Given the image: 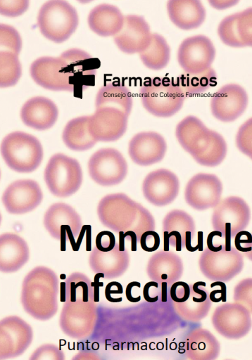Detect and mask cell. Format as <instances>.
Masks as SVG:
<instances>
[{"mask_svg": "<svg viewBox=\"0 0 252 360\" xmlns=\"http://www.w3.org/2000/svg\"><path fill=\"white\" fill-rule=\"evenodd\" d=\"M64 302L59 326L68 337L82 340L89 336L97 319L94 288L90 279L84 274L75 272L66 279Z\"/></svg>", "mask_w": 252, "mask_h": 360, "instance_id": "cell-1", "label": "cell"}, {"mask_svg": "<svg viewBox=\"0 0 252 360\" xmlns=\"http://www.w3.org/2000/svg\"><path fill=\"white\" fill-rule=\"evenodd\" d=\"M97 214L101 224L115 232L134 231L138 242L144 232L155 229V220L150 212L124 193L102 198Z\"/></svg>", "mask_w": 252, "mask_h": 360, "instance_id": "cell-2", "label": "cell"}, {"mask_svg": "<svg viewBox=\"0 0 252 360\" xmlns=\"http://www.w3.org/2000/svg\"><path fill=\"white\" fill-rule=\"evenodd\" d=\"M175 135L184 150L203 166H218L226 156L227 147L225 139L208 129L195 116L189 115L181 120L176 127Z\"/></svg>", "mask_w": 252, "mask_h": 360, "instance_id": "cell-3", "label": "cell"}, {"mask_svg": "<svg viewBox=\"0 0 252 360\" xmlns=\"http://www.w3.org/2000/svg\"><path fill=\"white\" fill-rule=\"evenodd\" d=\"M58 278L46 266H37L24 278L20 301L24 310L35 319L46 321L58 311Z\"/></svg>", "mask_w": 252, "mask_h": 360, "instance_id": "cell-4", "label": "cell"}, {"mask_svg": "<svg viewBox=\"0 0 252 360\" xmlns=\"http://www.w3.org/2000/svg\"><path fill=\"white\" fill-rule=\"evenodd\" d=\"M139 95L144 108L159 117L174 115L182 108L185 98L177 81L168 77H154L145 81Z\"/></svg>", "mask_w": 252, "mask_h": 360, "instance_id": "cell-5", "label": "cell"}, {"mask_svg": "<svg viewBox=\"0 0 252 360\" xmlns=\"http://www.w3.org/2000/svg\"><path fill=\"white\" fill-rule=\"evenodd\" d=\"M1 153L8 167L20 173L34 171L43 159L39 141L23 131H13L5 136L1 141Z\"/></svg>", "mask_w": 252, "mask_h": 360, "instance_id": "cell-6", "label": "cell"}, {"mask_svg": "<svg viewBox=\"0 0 252 360\" xmlns=\"http://www.w3.org/2000/svg\"><path fill=\"white\" fill-rule=\"evenodd\" d=\"M79 24L76 9L68 2L61 0L49 1L40 8L37 25L47 39L62 43L75 32Z\"/></svg>", "mask_w": 252, "mask_h": 360, "instance_id": "cell-7", "label": "cell"}, {"mask_svg": "<svg viewBox=\"0 0 252 360\" xmlns=\"http://www.w3.org/2000/svg\"><path fill=\"white\" fill-rule=\"evenodd\" d=\"M44 180L55 196L65 198L77 192L82 182L79 162L63 153L52 155L44 170Z\"/></svg>", "mask_w": 252, "mask_h": 360, "instance_id": "cell-8", "label": "cell"}, {"mask_svg": "<svg viewBox=\"0 0 252 360\" xmlns=\"http://www.w3.org/2000/svg\"><path fill=\"white\" fill-rule=\"evenodd\" d=\"M251 210L246 201L238 196H229L219 202L212 214L214 230L220 231L225 240V246L230 248L231 238L248 225Z\"/></svg>", "mask_w": 252, "mask_h": 360, "instance_id": "cell-9", "label": "cell"}, {"mask_svg": "<svg viewBox=\"0 0 252 360\" xmlns=\"http://www.w3.org/2000/svg\"><path fill=\"white\" fill-rule=\"evenodd\" d=\"M30 72L32 79L44 89L71 92L80 89L66 61L61 56L36 59L30 65Z\"/></svg>", "mask_w": 252, "mask_h": 360, "instance_id": "cell-10", "label": "cell"}, {"mask_svg": "<svg viewBox=\"0 0 252 360\" xmlns=\"http://www.w3.org/2000/svg\"><path fill=\"white\" fill-rule=\"evenodd\" d=\"M199 266L205 277L212 281L228 282L244 267V256L235 247L225 245L218 252L206 248L201 253Z\"/></svg>", "mask_w": 252, "mask_h": 360, "instance_id": "cell-11", "label": "cell"}, {"mask_svg": "<svg viewBox=\"0 0 252 360\" xmlns=\"http://www.w3.org/2000/svg\"><path fill=\"white\" fill-rule=\"evenodd\" d=\"M44 225L49 234L61 242V250L65 251L66 240L73 249L82 229V220L77 212L68 204L56 202L46 211Z\"/></svg>", "mask_w": 252, "mask_h": 360, "instance_id": "cell-12", "label": "cell"}, {"mask_svg": "<svg viewBox=\"0 0 252 360\" xmlns=\"http://www.w3.org/2000/svg\"><path fill=\"white\" fill-rule=\"evenodd\" d=\"M90 177L103 186L120 184L127 174V163L116 149L107 148L96 151L88 161Z\"/></svg>", "mask_w": 252, "mask_h": 360, "instance_id": "cell-13", "label": "cell"}, {"mask_svg": "<svg viewBox=\"0 0 252 360\" xmlns=\"http://www.w3.org/2000/svg\"><path fill=\"white\" fill-rule=\"evenodd\" d=\"M215 56V49L211 40L204 35H196L180 44L177 60L186 73H199L210 68Z\"/></svg>", "mask_w": 252, "mask_h": 360, "instance_id": "cell-14", "label": "cell"}, {"mask_svg": "<svg viewBox=\"0 0 252 360\" xmlns=\"http://www.w3.org/2000/svg\"><path fill=\"white\" fill-rule=\"evenodd\" d=\"M33 339L31 326L16 316L5 317L0 322V359L17 357L24 353Z\"/></svg>", "mask_w": 252, "mask_h": 360, "instance_id": "cell-15", "label": "cell"}, {"mask_svg": "<svg viewBox=\"0 0 252 360\" xmlns=\"http://www.w3.org/2000/svg\"><path fill=\"white\" fill-rule=\"evenodd\" d=\"M216 331L228 339H239L248 334L252 326L251 313L238 303H225L217 307L212 315Z\"/></svg>", "mask_w": 252, "mask_h": 360, "instance_id": "cell-16", "label": "cell"}, {"mask_svg": "<svg viewBox=\"0 0 252 360\" xmlns=\"http://www.w3.org/2000/svg\"><path fill=\"white\" fill-rule=\"evenodd\" d=\"M222 193V184L216 175L199 173L187 182L184 198L190 207L202 211L215 207L220 202Z\"/></svg>", "mask_w": 252, "mask_h": 360, "instance_id": "cell-17", "label": "cell"}, {"mask_svg": "<svg viewBox=\"0 0 252 360\" xmlns=\"http://www.w3.org/2000/svg\"><path fill=\"white\" fill-rule=\"evenodd\" d=\"M127 120L128 115L118 108H96L95 112L89 118V130L97 141H115L125 133Z\"/></svg>", "mask_w": 252, "mask_h": 360, "instance_id": "cell-18", "label": "cell"}, {"mask_svg": "<svg viewBox=\"0 0 252 360\" xmlns=\"http://www.w3.org/2000/svg\"><path fill=\"white\" fill-rule=\"evenodd\" d=\"M43 193L38 183L32 179L16 180L8 185L1 200L8 212L21 214L35 209L41 203Z\"/></svg>", "mask_w": 252, "mask_h": 360, "instance_id": "cell-19", "label": "cell"}, {"mask_svg": "<svg viewBox=\"0 0 252 360\" xmlns=\"http://www.w3.org/2000/svg\"><path fill=\"white\" fill-rule=\"evenodd\" d=\"M248 95L245 89L235 84H229L218 89L210 98L213 115L224 122H233L246 109Z\"/></svg>", "mask_w": 252, "mask_h": 360, "instance_id": "cell-20", "label": "cell"}, {"mask_svg": "<svg viewBox=\"0 0 252 360\" xmlns=\"http://www.w3.org/2000/svg\"><path fill=\"white\" fill-rule=\"evenodd\" d=\"M179 191L178 177L167 169L149 173L142 183L144 198L155 206L168 205L175 200Z\"/></svg>", "mask_w": 252, "mask_h": 360, "instance_id": "cell-21", "label": "cell"}, {"mask_svg": "<svg viewBox=\"0 0 252 360\" xmlns=\"http://www.w3.org/2000/svg\"><path fill=\"white\" fill-rule=\"evenodd\" d=\"M151 36L149 25L142 16L127 15L120 31L114 36V41L125 53H141L149 46Z\"/></svg>", "mask_w": 252, "mask_h": 360, "instance_id": "cell-22", "label": "cell"}, {"mask_svg": "<svg viewBox=\"0 0 252 360\" xmlns=\"http://www.w3.org/2000/svg\"><path fill=\"white\" fill-rule=\"evenodd\" d=\"M167 150L165 139L155 131H142L129 143L128 153L137 165L149 166L161 161Z\"/></svg>", "mask_w": 252, "mask_h": 360, "instance_id": "cell-23", "label": "cell"}, {"mask_svg": "<svg viewBox=\"0 0 252 360\" xmlns=\"http://www.w3.org/2000/svg\"><path fill=\"white\" fill-rule=\"evenodd\" d=\"M218 33L221 41L232 47H252V7L225 17Z\"/></svg>", "mask_w": 252, "mask_h": 360, "instance_id": "cell-24", "label": "cell"}, {"mask_svg": "<svg viewBox=\"0 0 252 360\" xmlns=\"http://www.w3.org/2000/svg\"><path fill=\"white\" fill-rule=\"evenodd\" d=\"M58 110L49 98L35 96L27 100L20 110V118L27 127L37 130L51 128L56 122Z\"/></svg>", "mask_w": 252, "mask_h": 360, "instance_id": "cell-25", "label": "cell"}, {"mask_svg": "<svg viewBox=\"0 0 252 360\" xmlns=\"http://www.w3.org/2000/svg\"><path fill=\"white\" fill-rule=\"evenodd\" d=\"M146 273L151 281L171 286L182 276L183 262L173 252L160 250L149 258Z\"/></svg>", "mask_w": 252, "mask_h": 360, "instance_id": "cell-26", "label": "cell"}, {"mask_svg": "<svg viewBox=\"0 0 252 360\" xmlns=\"http://www.w3.org/2000/svg\"><path fill=\"white\" fill-rule=\"evenodd\" d=\"M164 251L169 250V245L177 251L185 247L187 232L195 233V223L188 213L183 210H174L169 212L163 221Z\"/></svg>", "mask_w": 252, "mask_h": 360, "instance_id": "cell-27", "label": "cell"}, {"mask_svg": "<svg viewBox=\"0 0 252 360\" xmlns=\"http://www.w3.org/2000/svg\"><path fill=\"white\" fill-rule=\"evenodd\" d=\"M90 268L95 273H101L108 279L122 276L130 264L127 250L120 251L118 243L108 252H101L94 247L89 257Z\"/></svg>", "mask_w": 252, "mask_h": 360, "instance_id": "cell-28", "label": "cell"}, {"mask_svg": "<svg viewBox=\"0 0 252 360\" xmlns=\"http://www.w3.org/2000/svg\"><path fill=\"white\" fill-rule=\"evenodd\" d=\"M29 248L20 236L2 233L0 236V269L5 273L15 272L29 259Z\"/></svg>", "mask_w": 252, "mask_h": 360, "instance_id": "cell-29", "label": "cell"}, {"mask_svg": "<svg viewBox=\"0 0 252 360\" xmlns=\"http://www.w3.org/2000/svg\"><path fill=\"white\" fill-rule=\"evenodd\" d=\"M167 10L170 20L182 30L196 29L206 18V9L198 0L169 1Z\"/></svg>", "mask_w": 252, "mask_h": 360, "instance_id": "cell-30", "label": "cell"}, {"mask_svg": "<svg viewBox=\"0 0 252 360\" xmlns=\"http://www.w3.org/2000/svg\"><path fill=\"white\" fill-rule=\"evenodd\" d=\"M61 56L66 61L80 89H84L93 84L99 67L98 59L79 49L67 50Z\"/></svg>", "mask_w": 252, "mask_h": 360, "instance_id": "cell-31", "label": "cell"}, {"mask_svg": "<svg viewBox=\"0 0 252 360\" xmlns=\"http://www.w3.org/2000/svg\"><path fill=\"white\" fill-rule=\"evenodd\" d=\"M124 20L125 16L120 9L107 4L95 6L87 18L89 28L101 37L116 35L120 31Z\"/></svg>", "mask_w": 252, "mask_h": 360, "instance_id": "cell-32", "label": "cell"}, {"mask_svg": "<svg viewBox=\"0 0 252 360\" xmlns=\"http://www.w3.org/2000/svg\"><path fill=\"white\" fill-rule=\"evenodd\" d=\"M190 287L189 298L182 303L174 302V307L183 319L199 321L208 315L211 307L209 291L205 288L206 283L203 281L190 284Z\"/></svg>", "mask_w": 252, "mask_h": 360, "instance_id": "cell-33", "label": "cell"}, {"mask_svg": "<svg viewBox=\"0 0 252 360\" xmlns=\"http://www.w3.org/2000/svg\"><path fill=\"white\" fill-rule=\"evenodd\" d=\"M220 349L216 338L204 328L191 330L186 339L185 354L189 360H215Z\"/></svg>", "mask_w": 252, "mask_h": 360, "instance_id": "cell-34", "label": "cell"}, {"mask_svg": "<svg viewBox=\"0 0 252 360\" xmlns=\"http://www.w3.org/2000/svg\"><path fill=\"white\" fill-rule=\"evenodd\" d=\"M89 116H81L70 120L65 126L62 139L65 146L73 150L84 151L92 148L97 141L89 132Z\"/></svg>", "mask_w": 252, "mask_h": 360, "instance_id": "cell-35", "label": "cell"}, {"mask_svg": "<svg viewBox=\"0 0 252 360\" xmlns=\"http://www.w3.org/2000/svg\"><path fill=\"white\" fill-rule=\"evenodd\" d=\"M96 108L111 107L118 108L128 116L132 108V97L130 90L118 83L108 84L101 87L95 99Z\"/></svg>", "mask_w": 252, "mask_h": 360, "instance_id": "cell-36", "label": "cell"}, {"mask_svg": "<svg viewBox=\"0 0 252 360\" xmlns=\"http://www.w3.org/2000/svg\"><path fill=\"white\" fill-rule=\"evenodd\" d=\"M140 59L146 67L159 70L166 67L170 57V49L166 40L158 34H152L149 46L141 53Z\"/></svg>", "mask_w": 252, "mask_h": 360, "instance_id": "cell-37", "label": "cell"}, {"mask_svg": "<svg viewBox=\"0 0 252 360\" xmlns=\"http://www.w3.org/2000/svg\"><path fill=\"white\" fill-rule=\"evenodd\" d=\"M217 75L213 68L199 73H185L176 80L185 97L206 92L216 84Z\"/></svg>", "mask_w": 252, "mask_h": 360, "instance_id": "cell-38", "label": "cell"}, {"mask_svg": "<svg viewBox=\"0 0 252 360\" xmlns=\"http://www.w3.org/2000/svg\"><path fill=\"white\" fill-rule=\"evenodd\" d=\"M22 74L18 55L6 51H0V83L1 87L14 86Z\"/></svg>", "mask_w": 252, "mask_h": 360, "instance_id": "cell-39", "label": "cell"}, {"mask_svg": "<svg viewBox=\"0 0 252 360\" xmlns=\"http://www.w3.org/2000/svg\"><path fill=\"white\" fill-rule=\"evenodd\" d=\"M0 32L1 51H10L18 56L22 40L18 31L12 26L1 23Z\"/></svg>", "mask_w": 252, "mask_h": 360, "instance_id": "cell-40", "label": "cell"}, {"mask_svg": "<svg viewBox=\"0 0 252 360\" xmlns=\"http://www.w3.org/2000/svg\"><path fill=\"white\" fill-rule=\"evenodd\" d=\"M237 148L252 160V117L242 124L236 136Z\"/></svg>", "mask_w": 252, "mask_h": 360, "instance_id": "cell-41", "label": "cell"}, {"mask_svg": "<svg viewBox=\"0 0 252 360\" xmlns=\"http://www.w3.org/2000/svg\"><path fill=\"white\" fill-rule=\"evenodd\" d=\"M233 299L252 313V278H244L236 285Z\"/></svg>", "mask_w": 252, "mask_h": 360, "instance_id": "cell-42", "label": "cell"}, {"mask_svg": "<svg viewBox=\"0 0 252 360\" xmlns=\"http://www.w3.org/2000/svg\"><path fill=\"white\" fill-rule=\"evenodd\" d=\"M29 360H65V354L56 345L44 344L33 352Z\"/></svg>", "mask_w": 252, "mask_h": 360, "instance_id": "cell-43", "label": "cell"}, {"mask_svg": "<svg viewBox=\"0 0 252 360\" xmlns=\"http://www.w3.org/2000/svg\"><path fill=\"white\" fill-rule=\"evenodd\" d=\"M167 287L165 283L160 284L153 281L146 283L143 288L144 300L149 302H156L160 298L162 301H165Z\"/></svg>", "mask_w": 252, "mask_h": 360, "instance_id": "cell-44", "label": "cell"}, {"mask_svg": "<svg viewBox=\"0 0 252 360\" xmlns=\"http://www.w3.org/2000/svg\"><path fill=\"white\" fill-rule=\"evenodd\" d=\"M28 1H0L1 13L8 17H16L26 11Z\"/></svg>", "mask_w": 252, "mask_h": 360, "instance_id": "cell-45", "label": "cell"}, {"mask_svg": "<svg viewBox=\"0 0 252 360\" xmlns=\"http://www.w3.org/2000/svg\"><path fill=\"white\" fill-rule=\"evenodd\" d=\"M191 293L190 284L184 281H177L170 288V296L173 302L182 303L189 297Z\"/></svg>", "mask_w": 252, "mask_h": 360, "instance_id": "cell-46", "label": "cell"}, {"mask_svg": "<svg viewBox=\"0 0 252 360\" xmlns=\"http://www.w3.org/2000/svg\"><path fill=\"white\" fill-rule=\"evenodd\" d=\"M96 248L101 252L112 250L115 245V238L113 233L109 231L99 232L95 240Z\"/></svg>", "mask_w": 252, "mask_h": 360, "instance_id": "cell-47", "label": "cell"}, {"mask_svg": "<svg viewBox=\"0 0 252 360\" xmlns=\"http://www.w3.org/2000/svg\"><path fill=\"white\" fill-rule=\"evenodd\" d=\"M139 243L144 251L153 252L159 248V235L154 231H147L141 235Z\"/></svg>", "mask_w": 252, "mask_h": 360, "instance_id": "cell-48", "label": "cell"}, {"mask_svg": "<svg viewBox=\"0 0 252 360\" xmlns=\"http://www.w3.org/2000/svg\"><path fill=\"white\" fill-rule=\"evenodd\" d=\"M252 233L246 231L239 232L234 238L236 249L244 254L251 250Z\"/></svg>", "mask_w": 252, "mask_h": 360, "instance_id": "cell-49", "label": "cell"}, {"mask_svg": "<svg viewBox=\"0 0 252 360\" xmlns=\"http://www.w3.org/2000/svg\"><path fill=\"white\" fill-rule=\"evenodd\" d=\"M210 288H215L210 292H209L211 302H219L226 300V285L224 282L214 281L210 284Z\"/></svg>", "mask_w": 252, "mask_h": 360, "instance_id": "cell-50", "label": "cell"}, {"mask_svg": "<svg viewBox=\"0 0 252 360\" xmlns=\"http://www.w3.org/2000/svg\"><path fill=\"white\" fill-rule=\"evenodd\" d=\"M118 233H119L118 245H119V249L120 251H124L126 250L125 248V242L127 238H129V239L130 240L131 250L132 251L137 250V243L138 242V238H137V234L134 231H129L127 232L120 231Z\"/></svg>", "mask_w": 252, "mask_h": 360, "instance_id": "cell-51", "label": "cell"}, {"mask_svg": "<svg viewBox=\"0 0 252 360\" xmlns=\"http://www.w3.org/2000/svg\"><path fill=\"white\" fill-rule=\"evenodd\" d=\"M222 237V234L218 231H211L207 237V248L213 252H218L221 250L225 245L219 246L218 241L219 238Z\"/></svg>", "mask_w": 252, "mask_h": 360, "instance_id": "cell-52", "label": "cell"}, {"mask_svg": "<svg viewBox=\"0 0 252 360\" xmlns=\"http://www.w3.org/2000/svg\"><path fill=\"white\" fill-rule=\"evenodd\" d=\"M123 288L122 285L117 281H112L107 284L105 288V297L106 300L112 302V295L122 294Z\"/></svg>", "mask_w": 252, "mask_h": 360, "instance_id": "cell-53", "label": "cell"}, {"mask_svg": "<svg viewBox=\"0 0 252 360\" xmlns=\"http://www.w3.org/2000/svg\"><path fill=\"white\" fill-rule=\"evenodd\" d=\"M136 287H141V283L137 281H132L127 284L125 290V295L128 301L131 302H137L141 300V295L133 291Z\"/></svg>", "mask_w": 252, "mask_h": 360, "instance_id": "cell-54", "label": "cell"}, {"mask_svg": "<svg viewBox=\"0 0 252 360\" xmlns=\"http://www.w3.org/2000/svg\"><path fill=\"white\" fill-rule=\"evenodd\" d=\"M71 360H102V359L94 352L84 350L76 354Z\"/></svg>", "mask_w": 252, "mask_h": 360, "instance_id": "cell-55", "label": "cell"}, {"mask_svg": "<svg viewBox=\"0 0 252 360\" xmlns=\"http://www.w3.org/2000/svg\"><path fill=\"white\" fill-rule=\"evenodd\" d=\"M105 278L104 275L101 273H97L94 276V282H92V285L94 288V301H99V287L103 285V282L99 281V278Z\"/></svg>", "mask_w": 252, "mask_h": 360, "instance_id": "cell-56", "label": "cell"}, {"mask_svg": "<svg viewBox=\"0 0 252 360\" xmlns=\"http://www.w3.org/2000/svg\"><path fill=\"white\" fill-rule=\"evenodd\" d=\"M211 6L217 9L231 7L237 3V1H210Z\"/></svg>", "mask_w": 252, "mask_h": 360, "instance_id": "cell-57", "label": "cell"}, {"mask_svg": "<svg viewBox=\"0 0 252 360\" xmlns=\"http://www.w3.org/2000/svg\"><path fill=\"white\" fill-rule=\"evenodd\" d=\"M87 228V225L82 226V229L78 236L77 240H76L75 247L73 249V251H77L80 249V246L82 242L84 235H85V233H86Z\"/></svg>", "mask_w": 252, "mask_h": 360, "instance_id": "cell-58", "label": "cell"}, {"mask_svg": "<svg viewBox=\"0 0 252 360\" xmlns=\"http://www.w3.org/2000/svg\"><path fill=\"white\" fill-rule=\"evenodd\" d=\"M91 230L92 227L90 225H87L85 236H86V251L92 250V241H91Z\"/></svg>", "mask_w": 252, "mask_h": 360, "instance_id": "cell-59", "label": "cell"}, {"mask_svg": "<svg viewBox=\"0 0 252 360\" xmlns=\"http://www.w3.org/2000/svg\"><path fill=\"white\" fill-rule=\"evenodd\" d=\"M244 256H246L249 260H251L252 262V243H251V250L249 252L244 254Z\"/></svg>", "mask_w": 252, "mask_h": 360, "instance_id": "cell-60", "label": "cell"}, {"mask_svg": "<svg viewBox=\"0 0 252 360\" xmlns=\"http://www.w3.org/2000/svg\"><path fill=\"white\" fill-rule=\"evenodd\" d=\"M227 360H230V359H227Z\"/></svg>", "mask_w": 252, "mask_h": 360, "instance_id": "cell-61", "label": "cell"}]
</instances>
